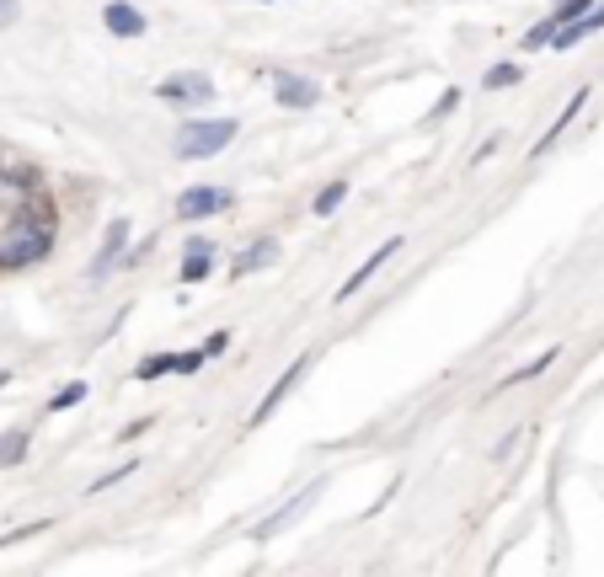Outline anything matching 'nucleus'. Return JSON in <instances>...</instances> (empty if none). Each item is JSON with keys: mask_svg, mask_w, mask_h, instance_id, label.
Segmentation results:
<instances>
[{"mask_svg": "<svg viewBox=\"0 0 604 577\" xmlns=\"http://www.w3.org/2000/svg\"><path fill=\"white\" fill-rule=\"evenodd\" d=\"M49 252H54V204L27 193V198H17V214H11L6 236H0V273L33 268Z\"/></svg>", "mask_w": 604, "mask_h": 577, "instance_id": "nucleus-1", "label": "nucleus"}, {"mask_svg": "<svg viewBox=\"0 0 604 577\" xmlns=\"http://www.w3.org/2000/svg\"><path fill=\"white\" fill-rule=\"evenodd\" d=\"M236 139V118H188L177 129V155L182 161H209Z\"/></svg>", "mask_w": 604, "mask_h": 577, "instance_id": "nucleus-2", "label": "nucleus"}, {"mask_svg": "<svg viewBox=\"0 0 604 577\" xmlns=\"http://www.w3.org/2000/svg\"><path fill=\"white\" fill-rule=\"evenodd\" d=\"M230 204V193L225 187H188V193L177 198V220H209V214H220Z\"/></svg>", "mask_w": 604, "mask_h": 577, "instance_id": "nucleus-3", "label": "nucleus"}, {"mask_svg": "<svg viewBox=\"0 0 604 577\" xmlns=\"http://www.w3.org/2000/svg\"><path fill=\"white\" fill-rule=\"evenodd\" d=\"M161 102H177V107H198L214 97V81L209 75H172V81H161Z\"/></svg>", "mask_w": 604, "mask_h": 577, "instance_id": "nucleus-4", "label": "nucleus"}, {"mask_svg": "<svg viewBox=\"0 0 604 577\" xmlns=\"http://www.w3.org/2000/svg\"><path fill=\"white\" fill-rule=\"evenodd\" d=\"M204 348H193V353H156V358H145L134 374L139 380H161V374H193V369H204Z\"/></svg>", "mask_w": 604, "mask_h": 577, "instance_id": "nucleus-5", "label": "nucleus"}, {"mask_svg": "<svg viewBox=\"0 0 604 577\" xmlns=\"http://www.w3.org/2000/svg\"><path fill=\"white\" fill-rule=\"evenodd\" d=\"M305 369H311V358H294V364H289L284 374H278V385H273V391H268V396H262V407L252 412V423H268V417L278 412V401H284V396L294 391V380H300V374H305Z\"/></svg>", "mask_w": 604, "mask_h": 577, "instance_id": "nucleus-6", "label": "nucleus"}, {"mask_svg": "<svg viewBox=\"0 0 604 577\" xmlns=\"http://www.w3.org/2000/svg\"><path fill=\"white\" fill-rule=\"evenodd\" d=\"M273 97L284 102V107H316L321 91H316V81H300V75H284V70H278L273 75Z\"/></svg>", "mask_w": 604, "mask_h": 577, "instance_id": "nucleus-7", "label": "nucleus"}, {"mask_svg": "<svg viewBox=\"0 0 604 577\" xmlns=\"http://www.w3.org/2000/svg\"><path fill=\"white\" fill-rule=\"evenodd\" d=\"M396 252H401V241H385V246H380V252H369V257L359 262V273H353V278H348V284H343V289H337V300H348V294H359V289L369 284V278H375V268H380V262H391Z\"/></svg>", "mask_w": 604, "mask_h": 577, "instance_id": "nucleus-8", "label": "nucleus"}, {"mask_svg": "<svg viewBox=\"0 0 604 577\" xmlns=\"http://www.w3.org/2000/svg\"><path fill=\"white\" fill-rule=\"evenodd\" d=\"M102 22H107V33H113V38H139V33H145V17H139L134 6H123V0H113V6L102 11Z\"/></svg>", "mask_w": 604, "mask_h": 577, "instance_id": "nucleus-9", "label": "nucleus"}, {"mask_svg": "<svg viewBox=\"0 0 604 577\" xmlns=\"http://www.w3.org/2000/svg\"><path fill=\"white\" fill-rule=\"evenodd\" d=\"M123 241H129V220H113L107 225V236H102V252H97V262H91V278H102L107 268L118 262V252H123Z\"/></svg>", "mask_w": 604, "mask_h": 577, "instance_id": "nucleus-10", "label": "nucleus"}, {"mask_svg": "<svg viewBox=\"0 0 604 577\" xmlns=\"http://www.w3.org/2000/svg\"><path fill=\"white\" fill-rule=\"evenodd\" d=\"M209 268H214V246L198 236V241H188V262H182V284H198V278H209Z\"/></svg>", "mask_w": 604, "mask_h": 577, "instance_id": "nucleus-11", "label": "nucleus"}, {"mask_svg": "<svg viewBox=\"0 0 604 577\" xmlns=\"http://www.w3.org/2000/svg\"><path fill=\"white\" fill-rule=\"evenodd\" d=\"M583 102H588V86H583V91H572V102L562 107V118H556V123H551V129H546V134H540V145H535V155H546V150L556 145V139H562V129H567V123H572V118H578V113H583Z\"/></svg>", "mask_w": 604, "mask_h": 577, "instance_id": "nucleus-12", "label": "nucleus"}, {"mask_svg": "<svg viewBox=\"0 0 604 577\" xmlns=\"http://www.w3.org/2000/svg\"><path fill=\"white\" fill-rule=\"evenodd\" d=\"M316 492H321V481H311V487H305L300 497H294V503H289V508H278V513H273V519H268V524H262V529H257V535H273V529H284V524H289V519H294V513H300V508H311V503H316Z\"/></svg>", "mask_w": 604, "mask_h": 577, "instance_id": "nucleus-13", "label": "nucleus"}, {"mask_svg": "<svg viewBox=\"0 0 604 577\" xmlns=\"http://www.w3.org/2000/svg\"><path fill=\"white\" fill-rule=\"evenodd\" d=\"M27 460V428L0 433V465H22Z\"/></svg>", "mask_w": 604, "mask_h": 577, "instance_id": "nucleus-14", "label": "nucleus"}, {"mask_svg": "<svg viewBox=\"0 0 604 577\" xmlns=\"http://www.w3.org/2000/svg\"><path fill=\"white\" fill-rule=\"evenodd\" d=\"M278 257V246L273 241H257V246H246V252L236 257V273H252V268H262V262H273Z\"/></svg>", "mask_w": 604, "mask_h": 577, "instance_id": "nucleus-15", "label": "nucleus"}, {"mask_svg": "<svg viewBox=\"0 0 604 577\" xmlns=\"http://www.w3.org/2000/svg\"><path fill=\"white\" fill-rule=\"evenodd\" d=\"M343 198H348V182H332V187H321V198H316V214H337V209H343Z\"/></svg>", "mask_w": 604, "mask_h": 577, "instance_id": "nucleus-16", "label": "nucleus"}, {"mask_svg": "<svg viewBox=\"0 0 604 577\" xmlns=\"http://www.w3.org/2000/svg\"><path fill=\"white\" fill-rule=\"evenodd\" d=\"M551 364H556V348H546V353H540V358H535V364H524L519 374H508V380H503V385H519V380H535V374H546Z\"/></svg>", "mask_w": 604, "mask_h": 577, "instance_id": "nucleus-17", "label": "nucleus"}, {"mask_svg": "<svg viewBox=\"0 0 604 577\" xmlns=\"http://www.w3.org/2000/svg\"><path fill=\"white\" fill-rule=\"evenodd\" d=\"M75 401H86V380H70L65 391L49 401V412H65V407H75Z\"/></svg>", "mask_w": 604, "mask_h": 577, "instance_id": "nucleus-18", "label": "nucleus"}, {"mask_svg": "<svg viewBox=\"0 0 604 577\" xmlns=\"http://www.w3.org/2000/svg\"><path fill=\"white\" fill-rule=\"evenodd\" d=\"M556 27H562V22H556V17H551V22H540V27H530V33H524V49H546Z\"/></svg>", "mask_w": 604, "mask_h": 577, "instance_id": "nucleus-19", "label": "nucleus"}, {"mask_svg": "<svg viewBox=\"0 0 604 577\" xmlns=\"http://www.w3.org/2000/svg\"><path fill=\"white\" fill-rule=\"evenodd\" d=\"M519 75H524L519 65H492V75H487V86H492V91H503V86H514Z\"/></svg>", "mask_w": 604, "mask_h": 577, "instance_id": "nucleus-20", "label": "nucleus"}, {"mask_svg": "<svg viewBox=\"0 0 604 577\" xmlns=\"http://www.w3.org/2000/svg\"><path fill=\"white\" fill-rule=\"evenodd\" d=\"M588 6H594V0H556V22H572V17H583Z\"/></svg>", "mask_w": 604, "mask_h": 577, "instance_id": "nucleus-21", "label": "nucleus"}, {"mask_svg": "<svg viewBox=\"0 0 604 577\" xmlns=\"http://www.w3.org/2000/svg\"><path fill=\"white\" fill-rule=\"evenodd\" d=\"M129 471H134V460H129V465H118V471H107V476H102V481H97V487H91V492H107V487H118V481L129 476Z\"/></svg>", "mask_w": 604, "mask_h": 577, "instance_id": "nucleus-22", "label": "nucleus"}, {"mask_svg": "<svg viewBox=\"0 0 604 577\" xmlns=\"http://www.w3.org/2000/svg\"><path fill=\"white\" fill-rule=\"evenodd\" d=\"M22 17V0H0V27H11Z\"/></svg>", "mask_w": 604, "mask_h": 577, "instance_id": "nucleus-23", "label": "nucleus"}, {"mask_svg": "<svg viewBox=\"0 0 604 577\" xmlns=\"http://www.w3.org/2000/svg\"><path fill=\"white\" fill-rule=\"evenodd\" d=\"M455 107H460V91H444V97H439V113H433V118H444V113H455Z\"/></svg>", "mask_w": 604, "mask_h": 577, "instance_id": "nucleus-24", "label": "nucleus"}, {"mask_svg": "<svg viewBox=\"0 0 604 577\" xmlns=\"http://www.w3.org/2000/svg\"><path fill=\"white\" fill-rule=\"evenodd\" d=\"M225 348H230V337H225V332H214V337L204 342V353H225Z\"/></svg>", "mask_w": 604, "mask_h": 577, "instance_id": "nucleus-25", "label": "nucleus"}, {"mask_svg": "<svg viewBox=\"0 0 604 577\" xmlns=\"http://www.w3.org/2000/svg\"><path fill=\"white\" fill-rule=\"evenodd\" d=\"M6 380H11V369H0V385H6Z\"/></svg>", "mask_w": 604, "mask_h": 577, "instance_id": "nucleus-26", "label": "nucleus"}]
</instances>
